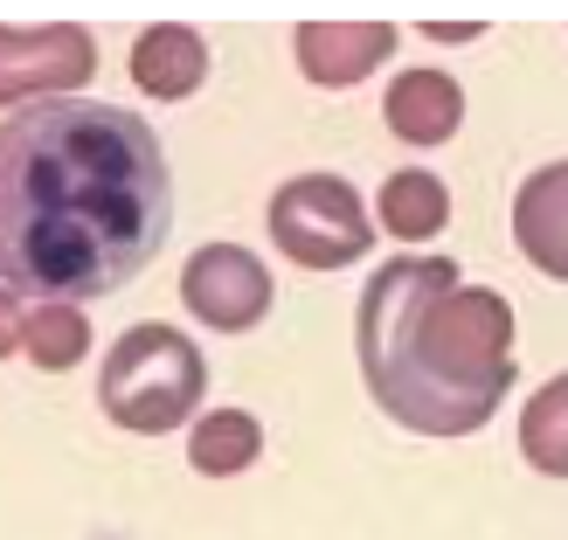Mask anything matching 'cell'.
Wrapping results in <instances>:
<instances>
[{
	"mask_svg": "<svg viewBox=\"0 0 568 540\" xmlns=\"http://www.w3.org/2000/svg\"><path fill=\"white\" fill-rule=\"evenodd\" d=\"M174 230L160 132L125 104L49 98L0 125V284L49 305L104 298Z\"/></svg>",
	"mask_w": 568,
	"mask_h": 540,
	"instance_id": "6da1fadb",
	"label": "cell"
},
{
	"mask_svg": "<svg viewBox=\"0 0 568 540\" xmlns=\"http://www.w3.org/2000/svg\"><path fill=\"white\" fill-rule=\"evenodd\" d=\"M361 375L423 437L486 430L514 388V305L465 284L450 257H395L361 292Z\"/></svg>",
	"mask_w": 568,
	"mask_h": 540,
	"instance_id": "7a4b0ae2",
	"label": "cell"
},
{
	"mask_svg": "<svg viewBox=\"0 0 568 540\" xmlns=\"http://www.w3.org/2000/svg\"><path fill=\"white\" fill-rule=\"evenodd\" d=\"M202 388H209V360L181 326H132V333H119V347L104 354L98 403L119 430L160 437V430H174L181 416H194Z\"/></svg>",
	"mask_w": 568,
	"mask_h": 540,
	"instance_id": "3957f363",
	"label": "cell"
},
{
	"mask_svg": "<svg viewBox=\"0 0 568 540\" xmlns=\"http://www.w3.org/2000/svg\"><path fill=\"white\" fill-rule=\"evenodd\" d=\"M271 243L305 271H347L375 230H367L361 194L339 174H298L271 194Z\"/></svg>",
	"mask_w": 568,
	"mask_h": 540,
	"instance_id": "277c9868",
	"label": "cell"
},
{
	"mask_svg": "<svg viewBox=\"0 0 568 540\" xmlns=\"http://www.w3.org/2000/svg\"><path fill=\"white\" fill-rule=\"evenodd\" d=\"M98 70V42L83 28H0V104L42 98V91H77Z\"/></svg>",
	"mask_w": 568,
	"mask_h": 540,
	"instance_id": "5b68a950",
	"label": "cell"
},
{
	"mask_svg": "<svg viewBox=\"0 0 568 540\" xmlns=\"http://www.w3.org/2000/svg\"><path fill=\"white\" fill-rule=\"evenodd\" d=\"M181 292L194 305V319L215 333H250L271 312V271L236 243H209L194 249V264L181 271Z\"/></svg>",
	"mask_w": 568,
	"mask_h": 540,
	"instance_id": "8992f818",
	"label": "cell"
},
{
	"mask_svg": "<svg viewBox=\"0 0 568 540\" xmlns=\"http://www.w3.org/2000/svg\"><path fill=\"white\" fill-rule=\"evenodd\" d=\"M388 55H395V28H382V21H312V28H298V63L326 91L361 83Z\"/></svg>",
	"mask_w": 568,
	"mask_h": 540,
	"instance_id": "52a82bcc",
	"label": "cell"
},
{
	"mask_svg": "<svg viewBox=\"0 0 568 540\" xmlns=\"http://www.w3.org/2000/svg\"><path fill=\"white\" fill-rule=\"evenodd\" d=\"M514 236L548 277L568 284V160L527 174V187L514 194Z\"/></svg>",
	"mask_w": 568,
	"mask_h": 540,
	"instance_id": "ba28073f",
	"label": "cell"
},
{
	"mask_svg": "<svg viewBox=\"0 0 568 540\" xmlns=\"http://www.w3.org/2000/svg\"><path fill=\"white\" fill-rule=\"evenodd\" d=\"M382 119L395 125V139H409V146H444L465 119V91L444 70H403L382 98Z\"/></svg>",
	"mask_w": 568,
	"mask_h": 540,
	"instance_id": "9c48e42d",
	"label": "cell"
},
{
	"mask_svg": "<svg viewBox=\"0 0 568 540\" xmlns=\"http://www.w3.org/2000/svg\"><path fill=\"white\" fill-rule=\"evenodd\" d=\"M202 77H209V42L194 35V28L160 21V28H146V35H139V49H132V83H139L146 98L174 104V98H187Z\"/></svg>",
	"mask_w": 568,
	"mask_h": 540,
	"instance_id": "30bf717a",
	"label": "cell"
},
{
	"mask_svg": "<svg viewBox=\"0 0 568 540\" xmlns=\"http://www.w3.org/2000/svg\"><path fill=\"white\" fill-rule=\"evenodd\" d=\"M382 222L395 243H430L444 222H450V194L437 174H388L382 187Z\"/></svg>",
	"mask_w": 568,
	"mask_h": 540,
	"instance_id": "8fae6325",
	"label": "cell"
},
{
	"mask_svg": "<svg viewBox=\"0 0 568 540\" xmlns=\"http://www.w3.org/2000/svg\"><path fill=\"white\" fill-rule=\"evenodd\" d=\"M520 450L534 471L568 478V375L541 381L527 395V416H520Z\"/></svg>",
	"mask_w": 568,
	"mask_h": 540,
	"instance_id": "7c38bea8",
	"label": "cell"
},
{
	"mask_svg": "<svg viewBox=\"0 0 568 540\" xmlns=\"http://www.w3.org/2000/svg\"><path fill=\"white\" fill-rule=\"evenodd\" d=\"M264 450V430L250 409H215L194 422V471L209 478H230V471H250V458Z\"/></svg>",
	"mask_w": 568,
	"mask_h": 540,
	"instance_id": "4fadbf2b",
	"label": "cell"
},
{
	"mask_svg": "<svg viewBox=\"0 0 568 540\" xmlns=\"http://www.w3.org/2000/svg\"><path fill=\"white\" fill-rule=\"evenodd\" d=\"M83 347H91V326H83L77 305H36L28 312V360L36 367L63 375V367L83 360Z\"/></svg>",
	"mask_w": 568,
	"mask_h": 540,
	"instance_id": "5bb4252c",
	"label": "cell"
},
{
	"mask_svg": "<svg viewBox=\"0 0 568 540\" xmlns=\"http://www.w3.org/2000/svg\"><path fill=\"white\" fill-rule=\"evenodd\" d=\"M14 347H28V312L14 305V292H0V360H8Z\"/></svg>",
	"mask_w": 568,
	"mask_h": 540,
	"instance_id": "9a60e30c",
	"label": "cell"
},
{
	"mask_svg": "<svg viewBox=\"0 0 568 540\" xmlns=\"http://www.w3.org/2000/svg\"><path fill=\"white\" fill-rule=\"evenodd\" d=\"M430 35H437V42H471L478 28H471V21H430Z\"/></svg>",
	"mask_w": 568,
	"mask_h": 540,
	"instance_id": "2e32d148",
	"label": "cell"
}]
</instances>
